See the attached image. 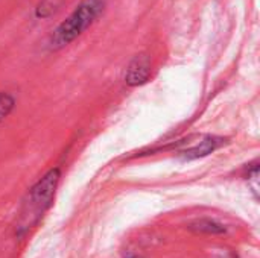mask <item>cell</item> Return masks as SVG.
<instances>
[{
    "label": "cell",
    "mask_w": 260,
    "mask_h": 258,
    "mask_svg": "<svg viewBox=\"0 0 260 258\" xmlns=\"http://www.w3.org/2000/svg\"><path fill=\"white\" fill-rule=\"evenodd\" d=\"M61 179V170L58 167L50 169L43 178H40L27 192L17 220V234L23 236L32 230L50 208L55 193Z\"/></svg>",
    "instance_id": "obj_1"
},
{
    "label": "cell",
    "mask_w": 260,
    "mask_h": 258,
    "mask_svg": "<svg viewBox=\"0 0 260 258\" xmlns=\"http://www.w3.org/2000/svg\"><path fill=\"white\" fill-rule=\"evenodd\" d=\"M107 0H82L78 8L53 30L49 40V47L52 50H58L76 40L101 15Z\"/></svg>",
    "instance_id": "obj_2"
},
{
    "label": "cell",
    "mask_w": 260,
    "mask_h": 258,
    "mask_svg": "<svg viewBox=\"0 0 260 258\" xmlns=\"http://www.w3.org/2000/svg\"><path fill=\"white\" fill-rule=\"evenodd\" d=\"M227 143V138L218 137V135H197L189 137L187 140L180 141L178 146V155L184 160H198L204 158L219 148H222Z\"/></svg>",
    "instance_id": "obj_3"
},
{
    "label": "cell",
    "mask_w": 260,
    "mask_h": 258,
    "mask_svg": "<svg viewBox=\"0 0 260 258\" xmlns=\"http://www.w3.org/2000/svg\"><path fill=\"white\" fill-rule=\"evenodd\" d=\"M151 76V59L148 55L142 53L137 55L128 65L126 75H125V82L129 87H139L148 82Z\"/></svg>",
    "instance_id": "obj_4"
},
{
    "label": "cell",
    "mask_w": 260,
    "mask_h": 258,
    "mask_svg": "<svg viewBox=\"0 0 260 258\" xmlns=\"http://www.w3.org/2000/svg\"><path fill=\"white\" fill-rule=\"evenodd\" d=\"M189 230L195 234H204V236H224L227 234V228L213 219H198L189 225Z\"/></svg>",
    "instance_id": "obj_5"
},
{
    "label": "cell",
    "mask_w": 260,
    "mask_h": 258,
    "mask_svg": "<svg viewBox=\"0 0 260 258\" xmlns=\"http://www.w3.org/2000/svg\"><path fill=\"white\" fill-rule=\"evenodd\" d=\"M15 106V99L12 94L0 91V123L12 113Z\"/></svg>",
    "instance_id": "obj_6"
},
{
    "label": "cell",
    "mask_w": 260,
    "mask_h": 258,
    "mask_svg": "<svg viewBox=\"0 0 260 258\" xmlns=\"http://www.w3.org/2000/svg\"><path fill=\"white\" fill-rule=\"evenodd\" d=\"M247 179L251 184V189H253V192L256 193V198H257V195H259V166H257V163H254L253 167L248 170Z\"/></svg>",
    "instance_id": "obj_7"
},
{
    "label": "cell",
    "mask_w": 260,
    "mask_h": 258,
    "mask_svg": "<svg viewBox=\"0 0 260 258\" xmlns=\"http://www.w3.org/2000/svg\"><path fill=\"white\" fill-rule=\"evenodd\" d=\"M221 258H238V255H236V254H233V252H229V254L222 255Z\"/></svg>",
    "instance_id": "obj_8"
},
{
    "label": "cell",
    "mask_w": 260,
    "mask_h": 258,
    "mask_svg": "<svg viewBox=\"0 0 260 258\" xmlns=\"http://www.w3.org/2000/svg\"><path fill=\"white\" fill-rule=\"evenodd\" d=\"M128 258H143V257H140V255H131V257H128Z\"/></svg>",
    "instance_id": "obj_9"
}]
</instances>
